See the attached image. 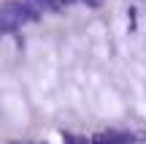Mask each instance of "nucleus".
Listing matches in <instances>:
<instances>
[{
    "label": "nucleus",
    "mask_w": 146,
    "mask_h": 144,
    "mask_svg": "<svg viewBox=\"0 0 146 144\" xmlns=\"http://www.w3.org/2000/svg\"><path fill=\"white\" fill-rule=\"evenodd\" d=\"M127 87H130V92H133V112H135L141 120H146V79L130 71Z\"/></svg>",
    "instance_id": "7ed1b4c3"
},
{
    "label": "nucleus",
    "mask_w": 146,
    "mask_h": 144,
    "mask_svg": "<svg viewBox=\"0 0 146 144\" xmlns=\"http://www.w3.org/2000/svg\"><path fill=\"white\" fill-rule=\"evenodd\" d=\"M87 54L95 60V65H106L111 57V35H108V25L106 22H89L87 27Z\"/></svg>",
    "instance_id": "f03ea898"
},
{
    "label": "nucleus",
    "mask_w": 146,
    "mask_h": 144,
    "mask_svg": "<svg viewBox=\"0 0 146 144\" xmlns=\"http://www.w3.org/2000/svg\"><path fill=\"white\" fill-rule=\"evenodd\" d=\"M87 103H89V112H92L95 117H100V120H122L125 112H127L119 90L111 87V84H103L100 90H95L92 95L87 98Z\"/></svg>",
    "instance_id": "f257e3e1"
}]
</instances>
